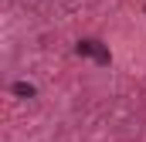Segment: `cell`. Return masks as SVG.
<instances>
[{
  "label": "cell",
  "instance_id": "1",
  "mask_svg": "<svg viewBox=\"0 0 146 142\" xmlns=\"http://www.w3.org/2000/svg\"><path fill=\"white\" fill-rule=\"evenodd\" d=\"M10 91H14L17 98H34V95H37L31 81H14V88H10Z\"/></svg>",
  "mask_w": 146,
  "mask_h": 142
},
{
  "label": "cell",
  "instance_id": "2",
  "mask_svg": "<svg viewBox=\"0 0 146 142\" xmlns=\"http://www.w3.org/2000/svg\"><path fill=\"white\" fill-rule=\"evenodd\" d=\"M75 51H78L82 58H95V51H99V41H78V44H75Z\"/></svg>",
  "mask_w": 146,
  "mask_h": 142
},
{
  "label": "cell",
  "instance_id": "3",
  "mask_svg": "<svg viewBox=\"0 0 146 142\" xmlns=\"http://www.w3.org/2000/svg\"><path fill=\"white\" fill-rule=\"evenodd\" d=\"M95 61H99V64H109V61H112V54L102 47V44H99V51H95Z\"/></svg>",
  "mask_w": 146,
  "mask_h": 142
}]
</instances>
